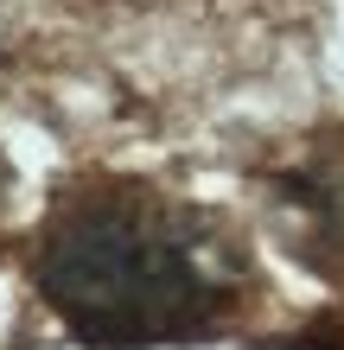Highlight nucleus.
<instances>
[{"label": "nucleus", "instance_id": "nucleus-1", "mask_svg": "<svg viewBox=\"0 0 344 350\" xmlns=\"http://www.w3.org/2000/svg\"><path fill=\"white\" fill-rule=\"evenodd\" d=\"M38 293L90 350H147L217 332L230 280L204 249V217L153 191L77 198L38 236Z\"/></svg>", "mask_w": 344, "mask_h": 350}]
</instances>
